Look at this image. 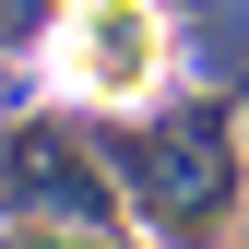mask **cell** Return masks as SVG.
Segmentation results:
<instances>
[{
    "mask_svg": "<svg viewBox=\"0 0 249 249\" xmlns=\"http://www.w3.org/2000/svg\"><path fill=\"white\" fill-rule=\"evenodd\" d=\"M12 213H71V226H107V213H119V166H107L95 142L59 154L48 119H24V131H12Z\"/></svg>",
    "mask_w": 249,
    "mask_h": 249,
    "instance_id": "cell-3",
    "label": "cell"
},
{
    "mask_svg": "<svg viewBox=\"0 0 249 249\" xmlns=\"http://www.w3.org/2000/svg\"><path fill=\"white\" fill-rule=\"evenodd\" d=\"M95 154L119 166V190L142 202V226L166 249H213L237 213V107L226 95H178L142 119H95Z\"/></svg>",
    "mask_w": 249,
    "mask_h": 249,
    "instance_id": "cell-1",
    "label": "cell"
},
{
    "mask_svg": "<svg viewBox=\"0 0 249 249\" xmlns=\"http://www.w3.org/2000/svg\"><path fill=\"white\" fill-rule=\"evenodd\" d=\"M36 71H48V95L119 119V107H142L154 83H166V12H154V0H71Z\"/></svg>",
    "mask_w": 249,
    "mask_h": 249,
    "instance_id": "cell-2",
    "label": "cell"
}]
</instances>
